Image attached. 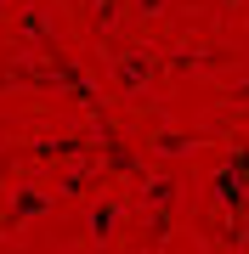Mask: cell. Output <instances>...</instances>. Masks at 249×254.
I'll return each instance as SVG.
<instances>
[{"mask_svg": "<svg viewBox=\"0 0 249 254\" xmlns=\"http://www.w3.org/2000/svg\"><path fill=\"white\" fill-rule=\"evenodd\" d=\"M210 198H215V209H227L232 243H244V209H249V153H244V147L210 175Z\"/></svg>", "mask_w": 249, "mask_h": 254, "instance_id": "cell-1", "label": "cell"}]
</instances>
